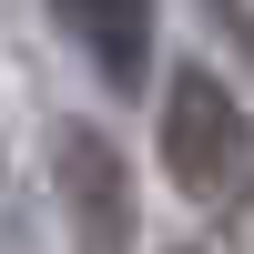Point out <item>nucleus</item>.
Instances as JSON below:
<instances>
[{
  "label": "nucleus",
  "mask_w": 254,
  "mask_h": 254,
  "mask_svg": "<svg viewBox=\"0 0 254 254\" xmlns=\"http://www.w3.org/2000/svg\"><path fill=\"white\" fill-rule=\"evenodd\" d=\"M163 173L193 203H214V214L254 203V112L224 92V71H203V61H183L173 92H163Z\"/></svg>",
  "instance_id": "1"
},
{
  "label": "nucleus",
  "mask_w": 254,
  "mask_h": 254,
  "mask_svg": "<svg viewBox=\"0 0 254 254\" xmlns=\"http://www.w3.org/2000/svg\"><path fill=\"white\" fill-rule=\"evenodd\" d=\"M51 10L112 92H142V71H153V0H51Z\"/></svg>",
  "instance_id": "2"
},
{
  "label": "nucleus",
  "mask_w": 254,
  "mask_h": 254,
  "mask_svg": "<svg viewBox=\"0 0 254 254\" xmlns=\"http://www.w3.org/2000/svg\"><path fill=\"white\" fill-rule=\"evenodd\" d=\"M61 193H71V214H81V244H92V254H122L132 193H122V163H112V142H102L92 122L61 132Z\"/></svg>",
  "instance_id": "3"
}]
</instances>
